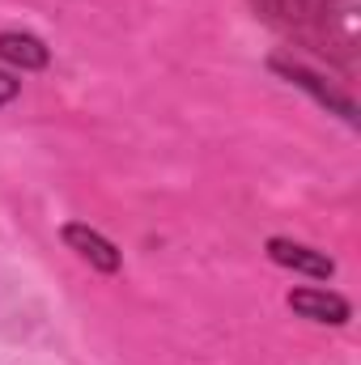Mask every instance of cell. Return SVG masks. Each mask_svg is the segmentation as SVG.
I'll return each mask as SVG.
<instances>
[{
  "label": "cell",
  "mask_w": 361,
  "mask_h": 365,
  "mask_svg": "<svg viewBox=\"0 0 361 365\" xmlns=\"http://www.w3.org/2000/svg\"><path fill=\"white\" fill-rule=\"evenodd\" d=\"M289 310L306 323H319V327H345L353 319V306L349 297H340L336 289H293L289 297Z\"/></svg>",
  "instance_id": "4"
},
{
  "label": "cell",
  "mask_w": 361,
  "mask_h": 365,
  "mask_svg": "<svg viewBox=\"0 0 361 365\" xmlns=\"http://www.w3.org/2000/svg\"><path fill=\"white\" fill-rule=\"evenodd\" d=\"M60 238H64V247H68L81 264H90L93 272L115 276L123 268V251H119L106 234H98L93 225H86V221H68V225L60 230Z\"/></svg>",
  "instance_id": "2"
},
{
  "label": "cell",
  "mask_w": 361,
  "mask_h": 365,
  "mask_svg": "<svg viewBox=\"0 0 361 365\" xmlns=\"http://www.w3.org/2000/svg\"><path fill=\"white\" fill-rule=\"evenodd\" d=\"M17 93H21V81H17V77H13L9 68H0V106H9V102H13Z\"/></svg>",
  "instance_id": "6"
},
{
  "label": "cell",
  "mask_w": 361,
  "mask_h": 365,
  "mask_svg": "<svg viewBox=\"0 0 361 365\" xmlns=\"http://www.w3.org/2000/svg\"><path fill=\"white\" fill-rule=\"evenodd\" d=\"M268 259L285 272H298V276H310V280H332L336 276V259L327 251H315L306 242H293V238H268L264 242Z\"/></svg>",
  "instance_id": "3"
},
{
  "label": "cell",
  "mask_w": 361,
  "mask_h": 365,
  "mask_svg": "<svg viewBox=\"0 0 361 365\" xmlns=\"http://www.w3.org/2000/svg\"><path fill=\"white\" fill-rule=\"evenodd\" d=\"M0 64H9L17 73H39L51 64V47L26 30H0Z\"/></svg>",
  "instance_id": "5"
},
{
  "label": "cell",
  "mask_w": 361,
  "mask_h": 365,
  "mask_svg": "<svg viewBox=\"0 0 361 365\" xmlns=\"http://www.w3.org/2000/svg\"><path fill=\"white\" fill-rule=\"evenodd\" d=\"M268 68L276 77H285L289 86H298V90H306L319 106H327V110H336L345 123H357V106H353V98L349 93H340L332 81H323L315 68H306V64H293V60H285V56H272Z\"/></svg>",
  "instance_id": "1"
}]
</instances>
